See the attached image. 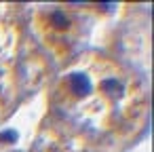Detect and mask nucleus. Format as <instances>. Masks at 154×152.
Segmentation results:
<instances>
[{
    "mask_svg": "<svg viewBox=\"0 0 154 152\" xmlns=\"http://www.w3.org/2000/svg\"><path fill=\"white\" fill-rule=\"evenodd\" d=\"M146 106L135 76L101 55L78 57L53 91V110L93 146L106 137H129L139 127Z\"/></svg>",
    "mask_w": 154,
    "mask_h": 152,
    "instance_id": "obj_1",
    "label": "nucleus"
},
{
    "mask_svg": "<svg viewBox=\"0 0 154 152\" xmlns=\"http://www.w3.org/2000/svg\"><path fill=\"white\" fill-rule=\"evenodd\" d=\"M36 30L53 53L66 57L80 36V19L68 7H49L36 13Z\"/></svg>",
    "mask_w": 154,
    "mask_h": 152,
    "instance_id": "obj_2",
    "label": "nucleus"
},
{
    "mask_svg": "<svg viewBox=\"0 0 154 152\" xmlns=\"http://www.w3.org/2000/svg\"><path fill=\"white\" fill-rule=\"evenodd\" d=\"M15 51V40L11 38V30L0 26V76H2L5 68H7V61L11 59Z\"/></svg>",
    "mask_w": 154,
    "mask_h": 152,
    "instance_id": "obj_3",
    "label": "nucleus"
}]
</instances>
